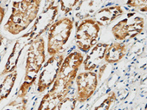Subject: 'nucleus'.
<instances>
[{
  "label": "nucleus",
  "mask_w": 147,
  "mask_h": 110,
  "mask_svg": "<svg viewBox=\"0 0 147 110\" xmlns=\"http://www.w3.org/2000/svg\"><path fill=\"white\" fill-rule=\"evenodd\" d=\"M26 109V101H24V99L22 98V101L18 102L17 100L9 103L7 108L5 110H25Z\"/></svg>",
  "instance_id": "aec40b11"
},
{
  "label": "nucleus",
  "mask_w": 147,
  "mask_h": 110,
  "mask_svg": "<svg viewBox=\"0 0 147 110\" xmlns=\"http://www.w3.org/2000/svg\"><path fill=\"white\" fill-rule=\"evenodd\" d=\"M5 9L0 5V26H1L2 21L5 18Z\"/></svg>",
  "instance_id": "412c9836"
},
{
  "label": "nucleus",
  "mask_w": 147,
  "mask_h": 110,
  "mask_svg": "<svg viewBox=\"0 0 147 110\" xmlns=\"http://www.w3.org/2000/svg\"><path fill=\"white\" fill-rule=\"evenodd\" d=\"M100 27L92 18L82 20L76 29V43L82 52H88L97 44Z\"/></svg>",
  "instance_id": "423d86ee"
},
{
  "label": "nucleus",
  "mask_w": 147,
  "mask_h": 110,
  "mask_svg": "<svg viewBox=\"0 0 147 110\" xmlns=\"http://www.w3.org/2000/svg\"><path fill=\"white\" fill-rule=\"evenodd\" d=\"M61 7V11L64 12L65 14H67L69 13H70L72 11H74L75 7H76L77 5L78 4L79 1L78 0H74V1H72V0H61V1H58Z\"/></svg>",
  "instance_id": "dca6fc26"
},
{
  "label": "nucleus",
  "mask_w": 147,
  "mask_h": 110,
  "mask_svg": "<svg viewBox=\"0 0 147 110\" xmlns=\"http://www.w3.org/2000/svg\"><path fill=\"white\" fill-rule=\"evenodd\" d=\"M33 41L29 38L28 33L25 34H23L21 38L18 39L16 43L14 45V48L13 50V52L10 55L8 58L7 64H6L5 69L2 73V75L7 74L9 73H12L16 70V66H17L18 59L20 57V54L22 52V50L24 47L26 46V45H30Z\"/></svg>",
  "instance_id": "f8f14e48"
},
{
  "label": "nucleus",
  "mask_w": 147,
  "mask_h": 110,
  "mask_svg": "<svg viewBox=\"0 0 147 110\" xmlns=\"http://www.w3.org/2000/svg\"><path fill=\"white\" fill-rule=\"evenodd\" d=\"M116 95L115 93L111 92L108 95V98H106L104 101L101 105L98 106V107L95 109V110H109V107H110L111 104L115 101Z\"/></svg>",
  "instance_id": "6ab92c4d"
},
{
  "label": "nucleus",
  "mask_w": 147,
  "mask_h": 110,
  "mask_svg": "<svg viewBox=\"0 0 147 110\" xmlns=\"http://www.w3.org/2000/svg\"><path fill=\"white\" fill-rule=\"evenodd\" d=\"M77 84V101L85 102L92 96L98 86V75L93 71L80 73L76 78Z\"/></svg>",
  "instance_id": "1a4fd4ad"
},
{
  "label": "nucleus",
  "mask_w": 147,
  "mask_h": 110,
  "mask_svg": "<svg viewBox=\"0 0 147 110\" xmlns=\"http://www.w3.org/2000/svg\"><path fill=\"white\" fill-rule=\"evenodd\" d=\"M109 44L99 43L89 51L85 60L83 61L84 68L87 71H93L98 68L104 60V55Z\"/></svg>",
  "instance_id": "9d476101"
},
{
  "label": "nucleus",
  "mask_w": 147,
  "mask_h": 110,
  "mask_svg": "<svg viewBox=\"0 0 147 110\" xmlns=\"http://www.w3.org/2000/svg\"><path fill=\"white\" fill-rule=\"evenodd\" d=\"M17 71H14L7 75L0 84V102L8 97L16 82Z\"/></svg>",
  "instance_id": "2eb2a0df"
},
{
  "label": "nucleus",
  "mask_w": 147,
  "mask_h": 110,
  "mask_svg": "<svg viewBox=\"0 0 147 110\" xmlns=\"http://www.w3.org/2000/svg\"><path fill=\"white\" fill-rule=\"evenodd\" d=\"M126 5L130 7L146 12L147 10V1L146 0H129Z\"/></svg>",
  "instance_id": "a211bd4d"
},
{
  "label": "nucleus",
  "mask_w": 147,
  "mask_h": 110,
  "mask_svg": "<svg viewBox=\"0 0 147 110\" xmlns=\"http://www.w3.org/2000/svg\"><path fill=\"white\" fill-rule=\"evenodd\" d=\"M83 61L82 52L75 51L68 54L61 64L57 78L50 91L65 98L73 86Z\"/></svg>",
  "instance_id": "7ed1b4c3"
},
{
  "label": "nucleus",
  "mask_w": 147,
  "mask_h": 110,
  "mask_svg": "<svg viewBox=\"0 0 147 110\" xmlns=\"http://www.w3.org/2000/svg\"><path fill=\"white\" fill-rule=\"evenodd\" d=\"M47 3L48 5L39 15L38 14L33 27L28 32L29 38L32 41L42 37V34L48 30L59 13V5H55V1H48Z\"/></svg>",
  "instance_id": "0eeeda50"
},
{
  "label": "nucleus",
  "mask_w": 147,
  "mask_h": 110,
  "mask_svg": "<svg viewBox=\"0 0 147 110\" xmlns=\"http://www.w3.org/2000/svg\"><path fill=\"white\" fill-rule=\"evenodd\" d=\"M145 20L143 16L135 12L126 14V17L112 28L113 36L118 40L123 41L135 38L143 32Z\"/></svg>",
  "instance_id": "39448f33"
},
{
  "label": "nucleus",
  "mask_w": 147,
  "mask_h": 110,
  "mask_svg": "<svg viewBox=\"0 0 147 110\" xmlns=\"http://www.w3.org/2000/svg\"><path fill=\"white\" fill-rule=\"evenodd\" d=\"M76 103L77 100L76 98H64L58 106V110H74Z\"/></svg>",
  "instance_id": "f3484780"
},
{
  "label": "nucleus",
  "mask_w": 147,
  "mask_h": 110,
  "mask_svg": "<svg viewBox=\"0 0 147 110\" xmlns=\"http://www.w3.org/2000/svg\"><path fill=\"white\" fill-rule=\"evenodd\" d=\"M64 60V55L62 54L52 56L48 59L42 68V72L40 73L38 77L37 84V90L38 93H43L53 84Z\"/></svg>",
  "instance_id": "6e6552de"
},
{
  "label": "nucleus",
  "mask_w": 147,
  "mask_h": 110,
  "mask_svg": "<svg viewBox=\"0 0 147 110\" xmlns=\"http://www.w3.org/2000/svg\"><path fill=\"white\" fill-rule=\"evenodd\" d=\"M63 99L59 95L49 91L42 100L38 110H55Z\"/></svg>",
  "instance_id": "4468645a"
},
{
  "label": "nucleus",
  "mask_w": 147,
  "mask_h": 110,
  "mask_svg": "<svg viewBox=\"0 0 147 110\" xmlns=\"http://www.w3.org/2000/svg\"><path fill=\"white\" fill-rule=\"evenodd\" d=\"M45 42L44 38L40 37L30 45L28 50L25 77L19 90L18 98H24L32 84L36 82L37 75L45 62Z\"/></svg>",
  "instance_id": "f03ea898"
},
{
  "label": "nucleus",
  "mask_w": 147,
  "mask_h": 110,
  "mask_svg": "<svg viewBox=\"0 0 147 110\" xmlns=\"http://www.w3.org/2000/svg\"><path fill=\"white\" fill-rule=\"evenodd\" d=\"M127 51V47L123 43L114 42L109 45L104 55V60L107 63H115L123 58Z\"/></svg>",
  "instance_id": "ddd939ff"
},
{
  "label": "nucleus",
  "mask_w": 147,
  "mask_h": 110,
  "mask_svg": "<svg viewBox=\"0 0 147 110\" xmlns=\"http://www.w3.org/2000/svg\"><path fill=\"white\" fill-rule=\"evenodd\" d=\"M124 14V11L121 5L109 6L99 9L92 16V19L96 21L99 26L107 27L111 24L116 19L121 17Z\"/></svg>",
  "instance_id": "9b49d317"
},
{
  "label": "nucleus",
  "mask_w": 147,
  "mask_h": 110,
  "mask_svg": "<svg viewBox=\"0 0 147 110\" xmlns=\"http://www.w3.org/2000/svg\"><path fill=\"white\" fill-rule=\"evenodd\" d=\"M74 27L73 18L64 16L55 21L47 30V53L50 57L64 52Z\"/></svg>",
  "instance_id": "20e7f679"
},
{
  "label": "nucleus",
  "mask_w": 147,
  "mask_h": 110,
  "mask_svg": "<svg viewBox=\"0 0 147 110\" xmlns=\"http://www.w3.org/2000/svg\"><path fill=\"white\" fill-rule=\"evenodd\" d=\"M42 1H14L12 5V12L4 29L10 34L16 35L21 33L36 20Z\"/></svg>",
  "instance_id": "f257e3e1"
}]
</instances>
